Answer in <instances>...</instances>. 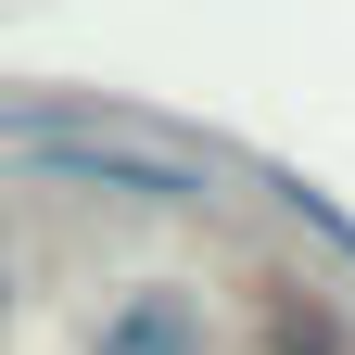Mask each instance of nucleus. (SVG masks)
Masks as SVG:
<instances>
[{
	"instance_id": "f257e3e1",
	"label": "nucleus",
	"mask_w": 355,
	"mask_h": 355,
	"mask_svg": "<svg viewBox=\"0 0 355 355\" xmlns=\"http://www.w3.org/2000/svg\"><path fill=\"white\" fill-rule=\"evenodd\" d=\"M26 140H38V165H51V178H89V191H114V203H216V165L203 153H140V140H114V127L102 114H89V127H26Z\"/></svg>"
},
{
	"instance_id": "f03ea898",
	"label": "nucleus",
	"mask_w": 355,
	"mask_h": 355,
	"mask_svg": "<svg viewBox=\"0 0 355 355\" xmlns=\"http://www.w3.org/2000/svg\"><path fill=\"white\" fill-rule=\"evenodd\" d=\"M89 355H216L203 343V304L191 292H127L102 330H89Z\"/></svg>"
}]
</instances>
